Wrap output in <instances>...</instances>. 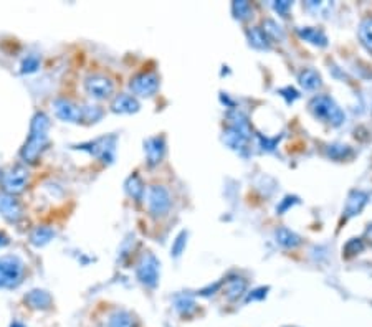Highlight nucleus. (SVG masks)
Masks as SVG:
<instances>
[{"label": "nucleus", "instance_id": "1", "mask_svg": "<svg viewBox=\"0 0 372 327\" xmlns=\"http://www.w3.org/2000/svg\"><path fill=\"white\" fill-rule=\"evenodd\" d=\"M49 131H50L49 116L41 113V111L35 113L30 123V133H28L27 141L20 149V159L23 164H35L41 157V154L45 152V149L50 142Z\"/></svg>", "mask_w": 372, "mask_h": 327}, {"label": "nucleus", "instance_id": "2", "mask_svg": "<svg viewBox=\"0 0 372 327\" xmlns=\"http://www.w3.org/2000/svg\"><path fill=\"white\" fill-rule=\"evenodd\" d=\"M309 111L316 119H321L323 123L331 124L334 128L345 124L346 114L341 107L338 106V102L333 100L331 96L318 95L309 101Z\"/></svg>", "mask_w": 372, "mask_h": 327}, {"label": "nucleus", "instance_id": "3", "mask_svg": "<svg viewBox=\"0 0 372 327\" xmlns=\"http://www.w3.org/2000/svg\"><path fill=\"white\" fill-rule=\"evenodd\" d=\"M25 263L18 256L0 258V289H13L22 283Z\"/></svg>", "mask_w": 372, "mask_h": 327}, {"label": "nucleus", "instance_id": "4", "mask_svg": "<svg viewBox=\"0 0 372 327\" xmlns=\"http://www.w3.org/2000/svg\"><path fill=\"white\" fill-rule=\"evenodd\" d=\"M159 276H161V263L150 251H146L136 265V278L143 286L154 289L159 284Z\"/></svg>", "mask_w": 372, "mask_h": 327}, {"label": "nucleus", "instance_id": "5", "mask_svg": "<svg viewBox=\"0 0 372 327\" xmlns=\"http://www.w3.org/2000/svg\"><path fill=\"white\" fill-rule=\"evenodd\" d=\"M146 199H148V208L153 217H164L171 208V195H169L167 189H164L162 185H150L146 192Z\"/></svg>", "mask_w": 372, "mask_h": 327}, {"label": "nucleus", "instance_id": "6", "mask_svg": "<svg viewBox=\"0 0 372 327\" xmlns=\"http://www.w3.org/2000/svg\"><path fill=\"white\" fill-rule=\"evenodd\" d=\"M115 147H116V135H108V138H100L96 141L79 144L77 149L79 151H86L103 161L105 164H111L115 159Z\"/></svg>", "mask_w": 372, "mask_h": 327}, {"label": "nucleus", "instance_id": "7", "mask_svg": "<svg viewBox=\"0 0 372 327\" xmlns=\"http://www.w3.org/2000/svg\"><path fill=\"white\" fill-rule=\"evenodd\" d=\"M28 179H30V175H28L27 167H23V166L12 167V169L6 172V174H4V177H2L4 192L15 195L17 197L18 194H22L23 190L27 189Z\"/></svg>", "mask_w": 372, "mask_h": 327}, {"label": "nucleus", "instance_id": "8", "mask_svg": "<svg viewBox=\"0 0 372 327\" xmlns=\"http://www.w3.org/2000/svg\"><path fill=\"white\" fill-rule=\"evenodd\" d=\"M84 90L93 100H108L115 93V83L105 74H89L84 79Z\"/></svg>", "mask_w": 372, "mask_h": 327}, {"label": "nucleus", "instance_id": "9", "mask_svg": "<svg viewBox=\"0 0 372 327\" xmlns=\"http://www.w3.org/2000/svg\"><path fill=\"white\" fill-rule=\"evenodd\" d=\"M159 76L154 72H144L136 74V76L131 79L129 88L133 91L134 96H143V98H150L154 96L159 90Z\"/></svg>", "mask_w": 372, "mask_h": 327}, {"label": "nucleus", "instance_id": "10", "mask_svg": "<svg viewBox=\"0 0 372 327\" xmlns=\"http://www.w3.org/2000/svg\"><path fill=\"white\" fill-rule=\"evenodd\" d=\"M53 109L56 118L65 121V123H72V124L83 123V106L77 105V102L72 100L58 98V100L53 101Z\"/></svg>", "mask_w": 372, "mask_h": 327}, {"label": "nucleus", "instance_id": "11", "mask_svg": "<svg viewBox=\"0 0 372 327\" xmlns=\"http://www.w3.org/2000/svg\"><path fill=\"white\" fill-rule=\"evenodd\" d=\"M0 215L8 223H18L23 218V207L15 195L0 194Z\"/></svg>", "mask_w": 372, "mask_h": 327}, {"label": "nucleus", "instance_id": "12", "mask_svg": "<svg viewBox=\"0 0 372 327\" xmlns=\"http://www.w3.org/2000/svg\"><path fill=\"white\" fill-rule=\"evenodd\" d=\"M144 152L149 167H154L158 166V164H161L164 154H166V139H164L162 135H154V138L146 139Z\"/></svg>", "mask_w": 372, "mask_h": 327}, {"label": "nucleus", "instance_id": "13", "mask_svg": "<svg viewBox=\"0 0 372 327\" xmlns=\"http://www.w3.org/2000/svg\"><path fill=\"white\" fill-rule=\"evenodd\" d=\"M139 107L141 105H139L138 98L133 95H128V93H120V95H116V98L111 102V111L117 114L138 113Z\"/></svg>", "mask_w": 372, "mask_h": 327}, {"label": "nucleus", "instance_id": "14", "mask_svg": "<svg viewBox=\"0 0 372 327\" xmlns=\"http://www.w3.org/2000/svg\"><path fill=\"white\" fill-rule=\"evenodd\" d=\"M25 302L28 307L37 311H46L53 306V298L45 289H32L25 294Z\"/></svg>", "mask_w": 372, "mask_h": 327}, {"label": "nucleus", "instance_id": "15", "mask_svg": "<svg viewBox=\"0 0 372 327\" xmlns=\"http://www.w3.org/2000/svg\"><path fill=\"white\" fill-rule=\"evenodd\" d=\"M248 141H250V135L235 128H230V126H229V129L224 133V142L227 144L229 147H232L233 151L243 154V156L247 154Z\"/></svg>", "mask_w": 372, "mask_h": 327}, {"label": "nucleus", "instance_id": "16", "mask_svg": "<svg viewBox=\"0 0 372 327\" xmlns=\"http://www.w3.org/2000/svg\"><path fill=\"white\" fill-rule=\"evenodd\" d=\"M224 294L227 296L229 301H237L238 298H242L245 291H247V281L240 276H230L222 283Z\"/></svg>", "mask_w": 372, "mask_h": 327}, {"label": "nucleus", "instance_id": "17", "mask_svg": "<svg viewBox=\"0 0 372 327\" xmlns=\"http://www.w3.org/2000/svg\"><path fill=\"white\" fill-rule=\"evenodd\" d=\"M366 203H367V194L361 192V190H352V192L347 195V200H346V207H345L346 217H354V215H359Z\"/></svg>", "mask_w": 372, "mask_h": 327}, {"label": "nucleus", "instance_id": "18", "mask_svg": "<svg viewBox=\"0 0 372 327\" xmlns=\"http://www.w3.org/2000/svg\"><path fill=\"white\" fill-rule=\"evenodd\" d=\"M108 327H139V321L133 312L117 309L108 319Z\"/></svg>", "mask_w": 372, "mask_h": 327}, {"label": "nucleus", "instance_id": "19", "mask_svg": "<svg viewBox=\"0 0 372 327\" xmlns=\"http://www.w3.org/2000/svg\"><path fill=\"white\" fill-rule=\"evenodd\" d=\"M298 32L300 39H303L308 44H312L314 46H326L328 45V36L323 30L314 29V27H301V29L296 30Z\"/></svg>", "mask_w": 372, "mask_h": 327}, {"label": "nucleus", "instance_id": "20", "mask_svg": "<svg viewBox=\"0 0 372 327\" xmlns=\"http://www.w3.org/2000/svg\"><path fill=\"white\" fill-rule=\"evenodd\" d=\"M55 235L56 233L51 227L46 225L37 227L30 233V243L35 246V248H41V246L49 245V243L55 238Z\"/></svg>", "mask_w": 372, "mask_h": 327}, {"label": "nucleus", "instance_id": "21", "mask_svg": "<svg viewBox=\"0 0 372 327\" xmlns=\"http://www.w3.org/2000/svg\"><path fill=\"white\" fill-rule=\"evenodd\" d=\"M124 187H126V192H128V195L134 200V202H138V203L143 202L144 195H146V187L138 174L129 175Z\"/></svg>", "mask_w": 372, "mask_h": 327}, {"label": "nucleus", "instance_id": "22", "mask_svg": "<svg viewBox=\"0 0 372 327\" xmlns=\"http://www.w3.org/2000/svg\"><path fill=\"white\" fill-rule=\"evenodd\" d=\"M247 36H248V44H250L253 48L257 50H270V45L271 41L268 39L265 32L260 27H253L247 32Z\"/></svg>", "mask_w": 372, "mask_h": 327}, {"label": "nucleus", "instance_id": "23", "mask_svg": "<svg viewBox=\"0 0 372 327\" xmlns=\"http://www.w3.org/2000/svg\"><path fill=\"white\" fill-rule=\"evenodd\" d=\"M298 79H300V85L308 91L318 90V88L321 86V76H319V73L313 68L303 69V72L300 73Z\"/></svg>", "mask_w": 372, "mask_h": 327}, {"label": "nucleus", "instance_id": "24", "mask_svg": "<svg viewBox=\"0 0 372 327\" xmlns=\"http://www.w3.org/2000/svg\"><path fill=\"white\" fill-rule=\"evenodd\" d=\"M276 243H280L285 248H296V246L301 245V238L296 235L295 232L288 230V228H278L275 233Z\"/></svg>", "mask_w": 372, "mask_h": 327}, {"label": "nucleus", "instance_id": "25", "mask_svg": "<svg viewBox=\"0 0 372 327\" xmlns=\"http://www.w3.org/2000/svg\"><path fill=\"white\" fill-rule=\"evenodd\" d=\"M357 36H359L362 46H364L369 53H372V17H366L364 20L359 23Z\"/></svg>", "mask_w": 372, "mask_h": 327}, {"label": "nucleus", "instance_id": "26", "mask_svg": "<svg viewBox=\"0 0 372 327\" xmlns=\"http://www.w3.org/2000/svg\"><path fill=\"white\" fill-rule=\"evenodd\" d=\"M176 309L181 312L182 316H191L192 312H195L197 307L194 299L187 296V294H182V296L176 298Z\"/></svg>", "mask_w": 372, "mask_h": 327}, {"label": "nucleus", "instance_id": "27", "mask_svg": "<svg viewBox=\"0 0 372 327\" xmlns=\"http://www.w3.org/2000/svg\"><path fill=\"white\" fill-rule=\"evenodd\" d=\"M232 13L237 20H247L252 15V6L245 0H238V2L232 4Z\"/></svg>", "mask_w": 372, "mask_h": 327}, {"label": "nucleus", "instance_id": "28", "mask_svg": "<svg viewBox=\"0 0 372 327\" xmlns=\"http://www.w3.org/2000/svg\"><path fill=\"white\" fill-rule=\"evenodd\" d=\"M105 114V111L100 106H89L83 105V123H98Z\"/></svg>", "mask_w": 372, "mask_h": 327}, {"label": "nucleus", "instance_id": "29", "mask_svg": "<svg viewBox=\"0 0 372 327\" xmlns=\"http://www.w3.org/2000/svg\"><path fill=\"white\" fill-rule=\"evenodd\" d=\"M263 32H265L267 36L270 40H283L285 34L283 29L275 20H265L263 22Z\"/></svg>", "mask_w": 372, "mask_h": 327}, {"label": "nucleus", "instance_id": "30", "mask_svg": "<svg viewBox=\"0 0 372 327\" xmlns=\"http://www.w3.org/2000/svg\"><path fill=\"white\" fill-rule=\"evenodd\" d=\"M39 68H40V58L37 57V55H28V57L23 58V62L20 65V73L30 74L35 73Z\"/></svg>", "mask_w": 372, "mask_h": 327}, {"label": "nucleus", "instance_id": "31", "mask_svg": "<svg viewBox=\"0 0 372 327\" xmlns=\"http://www.w3.org/2000/svg\"><path fill=\"white\" fill-rule=\"evenodd\" d=\"M186 245H187V232H181L172 243L171 255L174 256V258H179V256L184 253V250H186Z\"/></svg>", "mask_w": 372, "mask_h": 327}, {"label": "nucleus", "instance_id": "32", "mask_svg": "<svg viewBox=\"0 0 372 327\" xmlns=\"http://www.w3.org/2000/svg\"><path fill=\"white\" fill-rule=\"evenodd\" d=\"M328 154L329 157L336 159V161H342V159H346V156H351V149L347 146H338V144H334V146H329Z\"/></svg>", "mask_w": 372, "mask_h": 327}, {"label": "nucleus", "instance_id": "33", "mask_svg": "<svg viewBox=\"0 0 372 327\" xmlns=\"http://www.w3.org/2000/svg\"><path fill=\"white\" fill-rule=\"evenodd\" d=\"M364 250V241L359 240V238H352V240L347 241V245L345 246V253L346 256H354L357 253Z\"/></svg>", "mask_w": 372, "mask_h": 327}, {"label": "nucleus", "instance_id": "34", "mask_svg": "<svg viewBox=\"0 0 372 327\" xmlns=\"http://www.w3.org/2000/svg\"><path fill=\"white\" fill-rule=\"evenodd\" d=\"M291 6H293V4L288 2V0H281V2L273 4V8H275V11L280 13L281 17H286V13H288Z\"/></svg>", "mask_w": 372, "mask_h": 327}, {"label": "nucleus", "instance_id": "35", "mask_svg": "<svg viewBox=\"0 0 372 327\" xmlns=\"http://www.w3.org/2000/svg\"><path fill=\"white\" fill-rule=\"evenodd\" d=\"M267 291H268V288H258V289H255V291H252L247 296V302L257 301V299H263V298L267 296Z\"/></svg>", "mask_w": 372, "mask_h": 327}, {"label": "nucleus", "instance_id": "36", "mask_svg": "<svg viewBox=\"0 0 372 327\" xmlns=\"http://www.w3.org/2000/svg\"><path fill=\"white\" fill-rule=\"evenodd\" d=\"M8 243H11V238H8L6 233L0 232V248H6Z\"/></svg>", "mask_w": 372, "mask_h": 327}, {"label": "nucleus", "instance_id": "37", "mask_svg": "<svg viewBox=\"0 0 372 327\" xmlns=\"http://www.w3.org/2000/svg\"><path fill=\"white\" fill-rule=\"evenodd\" d=\"M366 238L372 243V223H369V225H367V228H366Z\"/></svg>", "mask_w": 372, "mask_h": 327}, {"label": "nucleus", "instance_id": "38", "mask_svg": "<svg viewBox=\"0 0 372 327\" xmlns=\"http://www.w3.org/2000/svg\"><path fill=\"white\" fill-rule=\"evenodd\" d=\"M11 327H25V326H23V324H22V322H18V321H15V322H12V324H11Z\"/></svg>", "mask_w": 372, "mask_h": 327}, {"label": "nucleus", "instance_id": "39", "mask_svg": "<svg viewBox=\"0 0 372 327\" xmlns=\"http://www.w3.org/2000/svg\"><path fill=\"white\" fill-rule=\"evenodd\" d=\"M2 177H4V172L0 171V182H2Z\"/></svg>", "mask_w": 372, "mask_h": 327}]
</instances>
